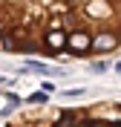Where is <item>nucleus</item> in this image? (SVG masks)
Listing matches in <instances>:
<instances>
[{
	"label": "nucleus",
	"instance_id": "f03ea898",
	"mask_svg": "<svg viewBox=\"0 0 121 127\" xmlns=\"http://www.w3.org/2000/svg\"><path fill=\"white\" fill-rule=\"evenodd\" d=\"M3 127H121V101L101 98V101L81 104H49L23 110Z\"/></svg>",
	"mask_w": 121,
	"mask_h": 127
},
{
	"label": "nucleus",
	"instance_id": "f257e3e1",
	"mask_svg": "<svg viewBox=\"0 0 121 127\" xmlns=\"http://www.w3.org/2000/svg\"><path fill=\"white\" fill-rule=\"evenodd\" d=\"M121 49V0H0V52L95 58Z\"/></svg>",
	"mask_w": 121,
	"mask_h": 127
}]
</instances>
